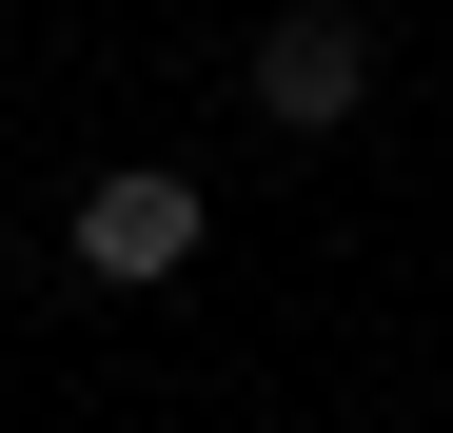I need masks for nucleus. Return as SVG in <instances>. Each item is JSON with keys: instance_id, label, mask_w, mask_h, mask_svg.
Returning a JSON list of instances; mask_svg holds the SVG:
<instances>
[{"instance_id": "f03ea898", "label": "nucleus", "mask_w": 453, "mask_h": 433, "mask_svg": "<svg viewBox=\"0 0 453 433\" xmlns=\"http://www.w3.org/2000/svg\"><path fill=\"white\" fill-rule=\"evenodd\" d=\"M355 99H374V20H335V0L257 20V118H276V138H335Z\"/></svg>"}, {"instance_id": "f257e3e1", "label": "nucleus", "mask_w": 453, "mask_h": 433, "mask_svg": "<svg viewBox=\"0 0 453 433\" xmlns=\"http://www.w3.org/2000/svg\"><path fill=\"white\" fill-rule=\"evenodd\" d=\"M197 237H217V197H197L178 158L80 178V276H99V296H158V276H197Z\"/></svg>"}]
</instances>
